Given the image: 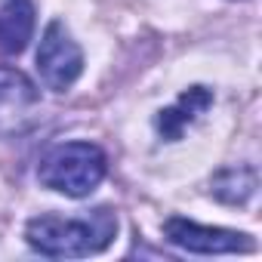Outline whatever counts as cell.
<instances>
[{"label": "cell", "mask_w": 262, "mask_h": 262, "mask_svg": "<svg viewBox=\"0 0 262 262\" xmlns=\"http://www.w3.org/2000/svg\"><path fill=\"white\" fill-rule=\"evenodd\" d=\"M117 234V216L111 207H96L86 216L40 213L25 225L28 244L43 256L80 259L102 253Z\"/></svg>", "instance_id": "6da1fadb"}, {"label": "cell", "mask_w": 262, "mask_h": 262, "mask_svg": "<svg viewBox=\"0 0 262 262\" xmlns=\"http://www.w3.org/2000/svg\"><path fill=\"white\" fill-rule=\"evenodd\" d=\"M108 161L105 151L93 142H62L53 145L37 167L40 185L65 194V198H86L105 179Z\"/></svg>", "instance_id": "7a4b0ae2"}, {"label": "cell", "mask_w": 262, "mask_h": 262, "mask_svg": "<svg viewBox=\"0 0 262 262\" xmlns=\"http://www.w3.org/2000/svg\"><path fill=\"white\" fill-rule=\"evenodd\" d=\"M37 71H40V80L56 93H65L83 71V50L77 47V40L59 19L50 22L40 37Z\"/></svg>", "instance_id": "3957f363"}, {"label": "cell", "mask_w": 262, "mask_h": 262, "mask_svg": "<svg viewBox=\"0 0 262 262\" xmlns=\"http://www.w3.org/2000/svg\"><path fill=\"white\" fill-rule=\"evenodd\" d=\"M164 237L188 253H201V256H219V253H253L256 244L250 234L244 231H231V228H213V225H201L182 216H170L164 222Z\"/></svg>", "instance_id": "277c9868"}, {"label": "cell", "mask_w": 262, "mask_h": 262, "mask_svg": "<svg viewBox=\"0 0 262 262\" xmlns=\"http://www.w3.org/2000/svg\"><path fill=\"white\" fill-rule=\"evenodd\" d=\"M210 105H213V90H207V86H191V90H185L173 105H167V108L158 111L155 129H158L167 142H176V139H182V133H185V129H188L201 114H207Z\"/></svg>", "instance_id": "5b68a950"}, {"label": "cell", "mask_w": 262, "mask_h": 262, "mask_svg": "<svg viewBox=\"0 0 262 262\" xmlns=\"http://www.w3.org/2000/svg\"><path fill=\"white\" fill-rule=\"evenodd\" d=\"M34 34V4L31 0H4L0 4V50L22 53Z\"/></svg>", "instance_id": "8992f818"}, {"label": "cell", "mask_w": 262, "mask_h": 262, "mask_svg": "<svg viewBox=\"0 0 262 262\" xmlns=\"http://www.w3.org/2000/svg\"><path fill=\"white\" fill-rule=\"evenodd\" d=\"M256 170L253 167H225L219 170L213 179H210V191L213 198H219L222 204H231V207H241L253 198L256 191Z\"/></svg>", "instance_id": "52a82bcc"}, {"label": "cell", "mask_w": 262, "mask_h": 262, "mask_svg": "<svg viewBox=\"0 0 262 262\" xmlns=\"http://www.w3.org/2000/svg\"><path fill=\"white\" fill-rule=\"evenodd\" d=\"M40 99L37 86L19 71V68H10V65H0V105H34Z\"/></svg>", "instance_id": "ba28073f"}]
</instances>
